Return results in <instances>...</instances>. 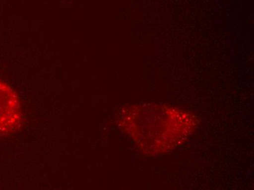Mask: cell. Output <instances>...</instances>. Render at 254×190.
Masks as SVG:
<instances>
[{
	"mask_svg": "<svg viewBox=\"0 0 254 190\" xmlns=\"http://www.w3.org/2000/svg\"><path fill=\"white\" fill-rule=\"evenodd\" d=\"M122 129L148 154H163L182 144L196 129L194 116L167 104L133 105L122 109Z\"/></svg>",
	"mask_w": 254,
	"mask_h": 190,
	"instance_id": "6da1fadb",
	"label": "cell"
},
{
	"mask_svg": "<svg viewBox=\"0 0 254 190\" xmlns=\"http://www.w3.org/2000/svg\"><path fill=\"white\" fill-rule=\"evenodd\" d=\"M22 121L18 94L8 83L0 80V135H13L20 129Z\"/></svg>",
	"mask_w": 254,
	"mask_h": 190,
	"instance_id": "7a4b0ae2",
	"label": "cell"
}]
</instances>
